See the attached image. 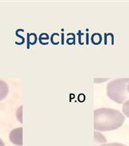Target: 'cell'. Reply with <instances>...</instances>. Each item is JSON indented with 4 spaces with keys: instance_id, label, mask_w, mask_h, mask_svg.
<instances>
[{
    "instance_id": "obj_5",
    "label": "cell",
    "mask_w": 129,
    "mask_h": 146,
    "mask_svg": "<svg viewBox=\"0 0 129 146\" xmlns=\"http://www.w3.org/2000/svg\"><path fill=\"white\" fill-rule=\"evenodd\" d=\"M122 111L125 116L129 117V100L124 103L122 106Z\"/></svg>"
},
{
    "instance_id": "obj_2",
    "label": "cell",
    "mask_w": 129,
    "mask_h": 146,
    "mask_svg": "<svg viewBox=\"0 0 129 146\" xmlns=\"http://www.w3.org/2000/svg\"><path fill=\"white\" fill-rule=\"evenodd\" d=\"M129 78H117L108 84L107 88V95L111 100L118 104H122L126 98L127 85Z\"/></svg>"
},
{
    "instance_id": "obj_8",
    "label": "cell",
    "mask_w": 129,
    "mask_h": 146,
    "mask_svg": "<svg viewBox=\"0 0 129 146\" xmlns=\"http://www.w3.org/2000/svg\"><path fill=\"white\" fill-rule=\"evenodd\" d=\"M0 146H5V145L4 141H2L1 139H0Z\"/></svg>"
},
{
    "instance_id": "obj_3",
    "label": "cell",
    "mask_w": 129,
    "mask_h": 146,
    "mask_svg": "<svg viewBox=\"0 0 129 146\" xmlns=\"http://www.w3.org/2000/svg\"><path fill=\"white\" fill-rule=\"evenodd\" d=\"M22 128L18 127L13 129L9 134V139L10 141L15 145H22Z\"/></svg>"
},
{
    "instance_id": "obj_6",
    "label": "cell",
    "mask_w": 129,
    "mask_h": 146,
    "mask_svg": "<svg viewBox=\"0 0 129 146\" xmlns=\"http://www.w3.org/2000/svg\"><path fill=\"white\" fill-rule=\"evenodd\" d=\"M94 139L98 142H105L106 141V139H105L104 137L97 132H94Z\"/></svg>"
},
{
    "instance_id": "obj_1",
    "label": "cell",
    "mask_w": 129,
    "mask_h": 146,
    "mask_svg": "<svg viewBox=\"0 0 129 146\" xmlns=\"http://www.w3.org/2000/svg\"><path fill=\"white\" fill-rule=\"evenodd\" d=\"M125 121V116L117 110L99 108L94 111V128L99 131H111L118 129Z\"/></svg>"
},
{
    "instance_id": "obj_4",
    "label": "cell",
    "mask_w": 129,
    "mask_h": 146,
    "mask_svg": "<svg viewBox=\"0 0 129 146\" xmlns=\"http://www.w3.org/2000/svg\"><path fill=\"white\" fill-rule=\"evenodd\" d=\"M9 93V86L5 82L0 80V100L4 99Z\"/></svg>"
},
{
    "instance_id": "obj_9",
    "label": "cell",
    "mask_w": 129,
    "mask_h": 146,
    "mask_svg": "<svg viewBox=\"0 0 129 146\" xmlns=\"http://www.w3.org/2000/svg\"><path fill=\"white\" fill-rule=\"evenodd\" d=\"M127 91L129 93V82L128 83V85H127Z\"/></svg>"
},
{
    "instance_id": "obj_7",
    "label": "cell",
    "mask_w": 129,
    "mask_h": 146,
    "mask_svg": "<svg viewBox=\"0 0 129 146\" xmlns=\"http://www.w3.org/2000/svg\"><path fill=\"white\" fill-rule=\"evenodd\" d=\"M101 146H127L125 145H122V144L120 143H109V144H106V145H103Z\"/></svg>"
}]
</instances>
